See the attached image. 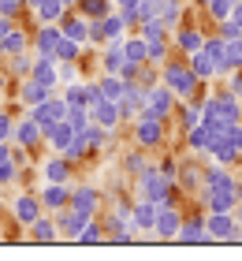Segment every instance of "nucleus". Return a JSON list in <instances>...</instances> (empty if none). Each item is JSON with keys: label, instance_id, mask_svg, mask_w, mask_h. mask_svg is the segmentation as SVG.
<instances>
[{"label": "nucleus", "instance_id": "obj_1", "mask_svg": "<svg viewBox=\"0 0 242 261\" xmlns=\"http://www.w3.org/2000/svg\"><path fill=\"white\" fill-rule=\"evenodd\" d=\"M60 116H67V105L64 101H41L38 105V109H34V120H38V123H45V127H52L56 120H60Z\"/></svg>", "mask_w": 242, "mask_h": 261}, {"label": "nucleus", "instance_id": "obj_2", "mask_svg": "<svg viewBox=\"0 0 242 261\" xmlns=\"http://www.w3.org/2000/svg\"><path fill=\"white\" fill-rule=\"evenodd\" d=\"M38 201H34V198H19L15 201V217L22 220V224H34V220H38Z\"/></svg>", "mask_w": 242, "mask_h": 261}, {"label": "nucleus", "instance_id": "obj_3", "mask_svg": "<svg viewBox=\"0 0 242 261\" xmlns=\"http://www.w3.org/2000/svg\"><path fill=\"white\" fill-rule=\"evenodd\" d=\"M48 138H52L56 149H67V146H71V123H60V120H56L52 130H48Z\"/></svg>", "mask_w": 242, "mask_h": 261}, {"label": "nucleus", "instance_id": "obj_4", "mask_svg": "<svg viewBox=\"0 0 242 261\" xmlns=\"http://www.w3.org/2000/svg\"><path fill=\"white\" fill-rule=\"evenodd\" d=\"M34 79H38V82H45V86H52V82H56V71H52V60H48V56L34 64Z\"/></svg>", "mask_w": 242, "mask_h": 261}, {"label": "nucleus", "instance_id": "obj_5", "mask_svg": "<svg viewBox=\"0 0 242 261\" xmlns=\"http://www.w3.org/2000/svg\"><path fill=\"white\" fill-rule=\"evenodd\" d=\"M45 93H48V86H45V82L30 79V82H26V90H22V97H26L30 105H41V101H45Z\"/></svg>", "mask_w": 242, "mask_h": 261}, {"label": "nucleus", "instance_id": "obj_6", "mask_svg": "<svg viewBox=\"0 0 242 261\" xmlns=\"http://www.w3.org/2000/svg\"><path fill=\"white\" fill-rule=\"evenodd\" d=\"M64 38L82 41V38H86V22H82V19H67V22H64Z\"/></svg>", "mask_w": 242, "mask_h": 261}, {"label": "nucleus", "instance_id": "obj_7", "mask_svg": "<svg viewBox=\"0 0 242 261\" xmlns=\"http://www.w3.org/2000/svg\"><path fill=\"white\" fill-rule=\"evenodd\" d=\"M38 45H41V53L45 56H56V45H60V34L56 30H45L41 38H38Z\"/></svg>", "mask_w": 242, "mask_h": 261}, {"label": "nucleus", "instance_id": "obj_8", "mask_svg": "<svg viewBox=\"0 0 242 261\" xmlns=\"http://www.w3.org/2000/svg\"><path fill=\"white\" fill-rule=\"evenodd\" d=\"M38 135H41V130H38V120H34V116H30V120H26V123L19 127V142H22V146H30V142L38 138Z\"/></svg>", "mask_w": 242, "mask_h": 261}, {"label": "nucleus", "instance_id": "obj_9", "mask_svg": "<svg viewBox=\"0 0 242 261\" xmlns=\"http://www.w3.org/2000/svg\"><path fill=\"white\" fill-rule=\"evenodd\" d=\"M30 228H34V239H38V243H48V239H56L52 224H45V220H34Z\"/></svg>", "mask_w": 242, "mask_h": 261}, {"label": "nucleus", "instance_id": "obj_10", "mask_svg": "<svg viewBox=\"0 0 242 261\" xmlns=\"http://www.w3.org/2000/svg\"><path fill=\"white\" fill-rule=\"evenodd\" d=\"M97 120H101L104 127H112V123H116V109H112V105H108L104 97L97 101Z\"/></svg>", "mask_w": 242, "mask_h": 261}, {"label": "nucleus", "instance_id": "obj_11", "mask_svg": "<svg viewBox=\"0 0 242 261\" xmlns=\"http://www.w3.org/2000/svg\"><path fill=\"white\" fill-rule=\"evenodd\" d=\"M56 60H75V41L60 34V45H56Z\"/></svg>", "mask_w": 242, "mask_h": 261}, {"label": "nucleus", "instance_id": "obj_12", "mask_svg": "<svg viewBox=\"0 0 242 261\" xmlns=\"http://www.w3.org/2000/svg\"><path fill=\"white\" fill-rule=\"evenodd\" d=\"M67 175V164H60V161H52V164H45V179L48 183H60Z\"/></svg>", "mask_w": 242, "mask_h": 261}, {"label": "nucleus", "instance_id": "obj_13", "mask_svg": "<svg viewBox=\"0 0 242 261\" xmlns=\"http://www.w3.org/2000/svg\"><path fill=\"white\" fill-rule=\"evenodd\" d=\"M38 8H41V15H45V19H56V15H60V8H64V0H41Z\"/></svg>", "mask_w": 242, "mask_h": 261}, {"label": "nucleus", "instance_id": "obj_14", "mask_svg": "<svg viewBox=\"0 0 242 261\" xmlns=\"http://www.w3.org/2000/svg\"><path fill=\"white\" fill-rule=\"evenodd\" d=\"M4 53H19L22 49V34H15V30H8V38H4V45H0Z\"/></svg>", "mask_w": 242, "mask_h": 261}, {"label": "nucleus", "instance_id": "obj_15", "mask_svg": "<svg viewBox=\"0 0 242 261\" xmlns=\"http://www.w3.org/2000/svg\"><path fill=\"white\" fill-rule=\"evenodd\" d=\"M45 201H48V205H64V201H67V191H60V187H48V191H45Z\"/></svg>", "mask_w": 242, "mask_h": 261}, {"label": "nucleus", "instance_id": "obj_16", "mask_svg": "<svg viewBox=\"0 0 242 261\" xmlns=\"http://www.w3.org/2000/svg\"><path fill=\"white\" fill-rule=\"evenodd\" d=\"M86 11H90V15H101L104 4H101V0H86Z\"/></svg>", "mask_w": 242, "mask_h": 261}, {"label": "nucleus", "instance_id": "obj_17", "mask_svg": "<svg viewBox=\"0 0 242 261\" xmlns=\"http://www.w3.org/2000/svg\"><path fill=\"white\" fill-rule=\"evenodd\" d=\"M149 138H156V123H145L142 127V142H149Z\"/></svg>", "mask_w": 242, "mask_h": 261}, {"label": "nucleus", "instance_id": "obj_18", "mask_svg": "<svg viewBox=\"0 0 242 261\" xmlns=\"http://www.w3.org/2000/svg\"><path fill=\"white\" fill-rule=\"evenodd\" d=\"M8 30H11V27H8V19H0V45H4V38H8Z\"/></svg>", "mask_w": 242, "mask_h": 261}, {"label": "nucleus", "instance_id": "obj_19", "mask_svg": "<svg viewBox=\"0 0 242 261\" xmlns=\"http://www.w3.org/2000/svg\"><path fill=\"white\" fill-rule=\"evenodd\" d=\"M8 130H11V123L4 120V116H0V138H8Z\"/></svg>", "mask_w": 242, "mask_h": 261}, {"label": "nucleus", "instance_id": "obj_20", "mask_svg": "<svg viewBox=\"0 0 242 261\" xmlns=\"http://www.w3.org/2000/svg\"><path fill=\"white\" fill-rule=\"evenodd\" d=\"M119 4H123V8H130V4H135V0H119Z\"/></svg>", "mask_w": 242, "mask_h": 261}]
</instances>
